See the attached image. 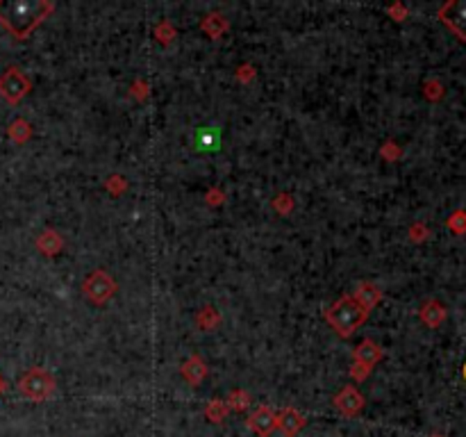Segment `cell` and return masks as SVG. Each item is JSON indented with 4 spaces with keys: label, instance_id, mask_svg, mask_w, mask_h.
Instances as JSON below:
<instances>
[{
    "label": "cell",
    "instance_id": "cell-1",
    "mask_svg": "<svg viewBox=\"0 0 466 437\" xmlns=\"http://www.w3.org/2000/svg\"><path fill=\"white\" fill-rule=\"evenodd\" d=\"M48 12H53V5L48 3H0V21L18 39H25L34 27L46 18Z\"/></svg>",
    "mask_w": 466,
    "mask_h": 437
},
{
    "label": "cell",
    "instance_id": "cell-2",
    "mask_svg": "<svg viewBox=\"0 0 466 437\" xmlns=\"http://www.w3.org/2000/svg\"><path fill=\"white\" fill-rule=\"evenodd\" d=\"M366 317H368V310L359 303L355 296L339 298L337 303H332L325 310L328 324L332 326L335 333L342 337H351L355 330L366 322Z\"/></svg>",
    "mask_w": 466,
    "mask_h": 437
},
{
    "label": "cell",
    "instance_id": "cell-3",
    "mask_svg": "<svg viewBox=\"0 0 466 437\" xmlns=\"http://www.w3.org/2000/svg\"><path fill=\"white\" fill-rule=\"evenodd\" d=\"M18 390L30 401H46L55 390V378L46 374L44 369H32L18 381Z\"/></svg>",
    "mask_w": 466,
    "mask_h": 437
},
{
    "label": "cell",
    "instance_id": "cell-4",
    "mask_svg": "<svg viewBox=\"0 0 466 437\" xmlns=\"http://www.w3.org/2000/svg\"><path fill=\"white\" fill-rule=\"evenodd\" d=\"M353 357H355V365L351 369V376L355 378V381H364L366 374L373 369V365L380 362L382 348H380V344H375L373 339H364V342L353 351Z\"/></svg>",
    "mask_w": 466,
    "mask_h": 437
},
{
    "label": "cell",
    "instance_id": "cell-5",
    "mask_svg": "<svg viewBox=\"0 0 466 437\" xmlns=\"http://www.w3.org/2000/svg\"><path fill=\"white\" fill-rule=\"evenodd\" d=\"M436 16L455 37L466 42V0H451V3L441 5Z\"/></svg>",
    "mask_w": 466,
    "mask_h": 437
},
{
    "label": "cell",
    "instance_id": "cell-6",
    "mask_svg": "<svg viewBox=\"0 0 466 437\" xmlns=\"http://www.w3.org/2000/svg\"><path fill=\"white\" fill-rule=\"evenodd\" d=\"M82 291H84L86 298L101 305V303H105V300H110L114 296L116 283H114V278L108 274V271H93V274L84 280Z\"/></svg>",
    "mask_w": 466,
    "mask_h": 437
},
{
    "label": "cell",
    "instance_id": "cell-7",
    "mask_svg": "<svg viewBox=\"0 0 466 437\" xmlns=\"http://www.w3.org/2000/svg\"><path fill=\"white\" fill-rule=\"evenodd\" d=\"M27 91H30V80L18 69H9L0 77V96H3L5 101L18 103Z\"/></svg>",
    "mask_w": 466,
    "mask_h": 437
},
{
    "label": "cell",
    "instance_id": "cell-8",
    "mask_svg": "<svg viewBox=\"0 0 466 437\" xmlns=\"http://www.w3.org/2000/svg\"><path fill=\"white\" fill-rule=\"evenodd\" d=\"M248 429H250V431H255L259 437H268L271 433H273V431L278 429L276 412L271 410V407H266V405L257 407V410L250 414V419H248Z\"/></svg>",
    "mask_w": 466,
    "mask_h": 437
},
{
    "label": "cell",
    "instance_id": "cell-9",
    "mask_svg": "<svg viewBox=\"0 0 466 437\" xmlns=\"http://www.w3.org/2000/svg\"><path fill=\"white\" fill-rule=\"evenodd\" d=\"M335 405H337V410L344 412L346 417H355L364 407V396L359 394L353 385H346L344 390L335 396Z\"/></svg>",
    "mask_w": 466,
    "mask_h": 437
},
{
    "label": "cell",
    "instance_id": "cell-10",
    "mask_svg": "<svg viewBox=\"0 0 466 437\" xmlns=\"http://www.w3.org/2000/svg\"><path fill=\"white\" fill-rule=\"evenodd\" d=\"M276 419H278V431L285 437H294L305 426V417L298 410H294V407H285L283 412L276 414Z\"/></svg>",
    "mask_w": 466,
    "mask_h": 437
},
{
    "label": "cell",
    "instance_id": "cell-11",
    "mask_svg": "<svg viewBox=\"0 0 466 437\" xmlns=\"http://www.w3.org/2000/svg\"><path fill=\"white\" fill-rule=\"evenodd\" d=\"M421 322L428 326V328H436L444 324L446 319V308L439 303V300H425V303L421 305Z\"/></svg>",
    "mask_w": 466,
    "mask_h": 437
},
{
    "label": "cell",
    "instance_id": "cell-12",
    "mask_svg": "<svg viewBox=\"0 0 466 437\" xmlns=\"http://www.w3.org/2000/svg\"><path fill=\"white\" fill-rule=\"evenodd\" d=\"M182 376L187 378L191 385H200L202 378L207 376V367L202 362L200 355H191L187 362L182 365Z\"/></svg>",
    "mask_w": 466,
    "mask_h": 437
},
{
    "label": "cell",
    "instance_id": "cell-13",
    "mask_svg": "<svg viewBox=\"0 0 466 437\" xmlns=\"http://www.w3.org/2000/svg\"><path fill=\"white\" fill-rule=\"evenodd\" d=\"M353 296L368 310V312H371V310L377 305V300L382 298V291H380V287L373 285V283H364V285L357 287V291H355Z\"/></svg>",
    "mask_w": 466,
    "mask_h": 437
},
{
    "label": "cell",
    "instance_id": "cell-14",
    "mask_svg": "<svg viewBox=\"0 0 466 437\" xmlns=\"http://www.w3.org/2000/svg\"><path fill=\"white\" fill-rule=\"evenodd\" d=\"M37 246L41 248V253H46V255H55L57 251L62 248V237L57 235L55 230H46L44 235L37 239Z\"/></svg>",
    "mask_w": 466,
    "mask_h": 437
},
{
    "label": "cell",
    "instance_id": "cell-15",
    "mask_svg": "<svg viewBox=\"0 0 466 437\" xmlns=\"http://www.w3.org/2000/svg\"><path fill=\"white\" fill-rule=\"evenodd\" d=\"M226 27H228L226 18L219 16V14H212V16L205 18V21H202V30H205L212 39L221 37V32H226Z\"/></svg>",
    "mask_w": 466,
    "mask_h": 437
},
{
    "label": "cell",
    "instance_id": "cell-16",
    "mask_svg": "<svg viewBox=\"0 0 466 437\" xmlns=\"http://www.w3.org/2000/svg\"><path fill=\"white\" fill-rule=\"evenodd\" d=\"M226 412H228V407H226V403H223L221 399H212L207 403V407H205L207 419L214 422V424H221L223 419H226Z\"/></svg>",
    "mask_w": 466,
    "mask_h": 437
},
{
    "label": "cell",
    "instance_id": "cell-17",
    "mask_svg": "<svg viewBox=\"0 0 466 437\" xmlns=\"http://www.w3.org/2000/svg\"><path fill=\"white\" fill-rule=\"evenodd\" d=\"M196 144H198V148H202V151H216L219 144H221L219 132H214V130H202L198 137H196Z\"/></svg>",
    "mask_w": 466,
    "mask_h": 437
},
{
    "label": "cell",
    "instance_id": "cell-18",
    "mask_svg": "<svg viewBox=\"0 0 466 437\" xmlns=\"http://www.w3.org/2000/svg\"><path fill=\"white\" fill-rule=\"evenodd\" d=\"M448 228L455 232V235H464L466 232V212L464 210L453 212L451 219H448Z\"/></svg>",
    "mask_w": 466,
    "mask_h": 437
},
{
    "label": "cell",
    "instance_id": "cell-19",
    "mask_svg": "<svg viewBox=\"0 0 466 437\" xmlns=\"http://www.w3.org/2000/svg\"><path fill=\"white\" fill-rule=\"evenodd\" d=\"M248 403H250V396H248L246 392L235 390V392L230 394V405L235 407V410H244Z\"/></svg>",
    "mask_w": 466,
    "mask_h": 437
},
{
    "label": "cell",
    "instance_id": "cell-20",
    "mask_svg": "<svg viewBox=\"0 0 466 437\" xmlns=\"http://www.w3.org/2000/svg\"><path fill=\"white\" fill-rule=\"evenodd\" d=\"M12 137L18 141H25L27 137H30V125H27L25 121H16L12 125Z\"/></svg>",
    "mask_w": 466,
    "mask_h": 437
},
{
    "label": "cell",
    "instance_id": "cell-21",
    "mask_svg": "<svg viewBox=\"0 0 466 437\" xmlns=\"http://www.w3.org/2000/svg\"><path fill=\"white\" fill-rule=\"evenodd\" d=\"M171 37H173V30L167 23H164L162 27H157V39H162V42H169Z\"/></svg>",
    "mask_w": 466,
    "mask_h": 437
},
{
    "label": "cell",
    "instance_id": "cell-22",
    "mask_svg": "<svg viewBox=\"0 0 466 437\" xmlns=\"http://www.w3.org/2000/svg\"><path fill=\"white\" fill-rule=\"evenodd\" d=\"M389 14H391V16H398L396 21H403V16H405L407 12H405L401 5H398V7H389Z\"/></svg>",
    "mask_w": 466,
    "mask_h": 437
},
{
    "label": "cell",
    "instance_id": "cell-23",
    "mask_svg": "<svg viewBox=\"0 0 466 437\" xmlns=\"http://www.w3.org/2000/svg\"><path fill=\"white\" fill-rule=\"evenodd\" d=\"M5 387H7V385H5V381H3V378H0V392H3Z\"/></svg>",
    "mask_w": 466,
    "mask_h": 437
},
{
    "label": "cell",
    "instance_id": "cell-24",
    "mask_svg": "<svg viewBox=\"0 0 466 437\" xmlns=\"http://www.w3.org/2000/svg\"><path fill=\"white\" fill-rule=\"evenodd\" d=\"M462 376H464V381H466V362H464V369H462Z\"/></svg>",
    "mask_w": 466,
    "mask_h": 437
},
{
    "label": "cell",
    "instance_id": "cell-25",
    "mask_svg": "<svg viewBox=\"0 0 466 437\" xmlns=\"http://www.w3.org/2000/svg\"><path fill=\"white\" fill-rule=\"evenodd\" d=\"M432 437H441V435H432Z\"/></svg>",
    "mask_w": 466,
    "mask_h": 437
}]
</instances>
